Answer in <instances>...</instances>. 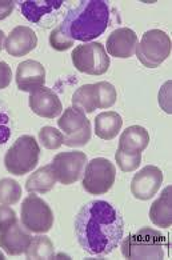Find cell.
<instances>
[{
    "instance_id": "obj_1",
    "label": "cell",
    "mask_w": 172,
    "mask_h": 260,
    "mask_svg": "<svg viewBox=\"0 0 172 260\" xmlns=\"http://www.w3.org/2000/svg\"><path fill=\"white\" fill-rule=\"evenodd\" d=\"M75 234L80 247L93 256L111 253L122 240L124 221L107 200H91L75 217Z\"/></svg>"
},
{
    "instance_id": "obj_2",
    "label": "cell",
    "mask_w": 172,
    "mask_h": 260,
    "mask_svg": "<svg viewBox=\"0 0 172 260\" xmlns=\"http://www.w3.org/2000/svg\"><path fill=\"white\" fill-rule=\"evenodd\" d=\"M110 25V7L104 0L79 2L71 8L60 24L61 31L71 40L91 42L103 35Z\"/></svg>"
},
{
    "instance_id": "obj_3",
    "label": "cell",
    "mask_w": 172,
    "mask_h": 260,
    "mask_svg": "<svg viewBox=\"0 0 172 260\" xmlns=\"http://www.w3.org/2000/svg\"><path fill=\"white\" fill-rule=\"evenodd\" d=\"M167 239L150 227L140 228L122 243V255L126 259H164Z\"/></svg>"
},
{
    "instance_id": "obj_4",
    "label": "cell",
    "mask_w": 172,
    "mask_h": 260,
    "mask_svg": "<svg viewBox=\"0 0 172 260\" xmlns=\"http://www.w3.org/2000/svg\"><path fill=\"white\" fill-rule=\"evenodd\" d=\"M39 144L33 136H19L4 155V166L10 174L22 176L31 172L36 167L39 160Z\"/></svg>"
},
{
    "instance_id": "obj_5",
    "label": "cell",
    "mask_w": 172,
    "mask_h": 260,
    "mask_svg": "<svg viewBox=\"0 0 172 260\" xmlns=\"http://www.w3.org/2000/svg\"><path fill=\"white\" fill-rule=\"evenodd\" d=\"M171 51L172 42L168 34L160 29H150L143 34L135 54L144 67L156 68L168 59Z\"/></svg>"
},
{
    "instance_id": "obj_6",
    "label": "cell",
    "mask_w": 172,
    "mask_h": 260,
    "mask_svg": "<svg viewBox=\"0 0 172 260\" xmlns=\"http://www.w3.org/2000/svg\"><path fill=\"white\" fill-rule=\"evenodd\" d=\"M71 60L78 71L87 75H103L110 68V56L100 42H90L75 47Z\"/></svg>"
},
{
    "instance_id": "obj_7",
    "label": "cell",
    "mask_w": 172,
    "mask_h": 260,
    "mask_svg": "<svg viewBox=\"0 0 172 260\" xmlns=\"http://www.w3.org/2000/svg\"><path fill=\"white\" fill-rule=\"evenodd\" d=\"M115 178L116 168L114 164L104 157H95L86 164L82 185L91 195H104L114 185Z\"/></svg>"
},
{
    "instance_id": "obj_8",
    "label": "cell",
    "mask_w": 172,
    "mask_h": 260,
    "mask_svg": "<svg viewBox=\"0 0 172 260\" xmlns=\"http://www.w3.org/2000/svg\"><path fill=\"white\" fill-rule=\"evenodd\" d=\"M22 224L29 232L46 234L54 225V212L47 202L31 193L22 203Z\"/></svg>"
},
{
    "instance_id": "obj_9",
    "label": "cell",
    "mask_w": 172,
    "mask_h": 260,
    "mask_svg": "<svg viewBox=\"0 0 172 260\" xmlns=\"http://www.w3.org/2000/svg\"><path fill=\"white\" fill-rule=\"evenodd\" d=\"M57 125L64 135V144L68 147H83L91 139V121L86 114L74 107L64 110Z\"/></svg>"
},
{
    "instance_id": "obj_10",
    "label": "cell",
    "mask_w": 172,
    "mask_h": 260,
    "mask_svg": "<svg viewBox=\"0 0 172 260\" xmlns=\"http://www.w3.org/2000/svg\"><path fill=\"white\" fill-rule=\"evenodd\" d=\"M87 163V155L82 151L60 152L54 157L51 167L56 175L57 182L70 185L78 182L84 172Z\"/></svg>"
},
{
    "instance_id": "obj_11",
    "label": "cell",
    "mask_w": 172,
    "mask_h": 260,
    "mask_svg": "<svg viewBox=\"0 0 172 260\" xmlns=\"http://www.w3.org/2000/svg\"><path fill=\"white\" fill-rule=\"evenodd\" d=\"M163 172L156 166H146L135 174L131 182V192L139 200H150L159 192L163 183Z\"/></svg>"
},
{
    "instance_id": "obj_12",
    "label": "cell",
    "mask_w": 172,
    "mask_h": 260,
    "mask_svg": "<svg viewBox=\"0 0 172 260\" xmlns=\"http://www.w3.org/2000/svg\"><path fill=\"white\" fill-rule=\"evenodd\" d=\"M65 6L64 0H40V2H22L20 11L23 16L31 23L38 25L48 27L50 23L54 20V14L59 12ZM59 16V14H56Z\"/></svg>"
},
{
    "instance_id": "obj_13",
    "label": "cell",
    "mask_w": 172,
    "mask_h": 260,
    "mask_svg": "<svg viewBox=\"0 0 172 260\" xmlns=\"http://www.w3.org/2000/svg\"><path fill=\"white\" fill-rule=\"evenodd\" d=\"M16 84L23 92L32 93L46 84V68L36 60H25L18 66Z\"/></svg>"
},
{
    "instance_id": "obj_14",
    "label": "cell",
    "mask_w": 172,
    "mask_h": 260,
    "mask_svg": "<svg viewBox=\"0 0 172 260\" xmlns=\"http://www.w3.org/2000/svg\"><path fill=\"white\" fill-rule=\"evenodd\" d=\"M137 46V35L131 28H118L107 38V50L110 56L119 59H129L135 55Z\"/></svg>"
},
{
    "instance_id": "obj_15",
    "label": "cell",
    "mask_w": 172,
    "mask_h": 260,
    "mask_svg": "<svg viewBox=\"0 0 172 260\" xmlns=\"http://www.w3.org/2000/svg\"><path fill=\"white\" fill-rule=\"evenodd\" d=\"M36 44H38V36L32 28L25 25H18L6 38L3 47L8 55L14 57H22L35 50Z\"/></svg>"
},
{
    "instance_id": "obj_16",
    "label": "cell",
    "mask_w": 172,
    "mask_h": 260,
    "mask_svg": "<svg viewBox=\"0 0 172 260\" xmlns=\"http://www.w3.org/2000/svg\"><path fill=\"white\" fill-rule=\"evenodd\" d=\"M29 107L38 116L46 119L57 118L63 112V104L51 88L42 87L29 96Z\"/></svg>"
},
{
    "instance_id": "obj_17",
    "label": "cell",
    "mask_w": 172,
    "mask_h": 260,
    "mask_svg": "<svg viewBox=\"0 0 172 260\" xmlns=\"http://www.w3.org/2000/svg\"><path fill=\"white\" fill-rule=\"evenodd\" d=\"M31 234L25 231L18 221L0 231V248L11 256H19L25 252L31 243Z\"/></svg>"
},
{
    "instance_id": "obj_18",
    "label": "cell",
    "mask_w": 172,
    "mask_h": 260,
    "mask_svg": "<svg viewBox=\"0 0 172 260\" xmlns=\"http://www.w3.org/2000/svg\"><path fill=\"white\" fill-rule=\"evenodd\" d=\"M150 219L156 227L172 225V185H167L150 208Z\"/></svg>"
},
{
    "instance_id": "obj_19",
    "label": "cell",
    "mask_w": 172,
    "mask_h": 260,
    "mask_svg": "<svg viewBox=\"0 0 172 260\" xmlns=\"http://www.w3.org/2000/svg\"><path fill=\"white\" fill-rule=\"evenodd\" d=\"M150 143V134L144 127L131 125L123 131L119 139V148L126 153H142Z\"/></svg>"
},
{
    "instance_id": "obj_20",
    "label": "cell",
    "mask_w": 172,
    "mask_h": 260,
    "mask_svg": "<svg viewBox=\"0 0 172 260\" xmlns=\"http://www.w3.org/2000/svg\"><path fill=\"white\" fill-rule=\"evenodd\" d=\"M57 179L51 164H47L44 167H40L36 170L33 174H31L27 182H25V188L29 193H44L50 192L56 184Z\"/></svg>"
},
{
    "instance_id": "obj_21",
    "label": "cell",
    "mask_w": 172,
    "mask_h": 260,
    "mask_svg": "<svg viewBox=\"0 0 172 260\" xmlns=\"http://www.w3.org/2000/svg\"><path fill=\"white\" fill-rule=\"evenodd\" d=\"M72 107L82 111L83 114H92L99 108V89L97 84H84L72 95Z\"/></svg>"
},
{
    "instance_id": "obj_22",
    "label": "cell",
    "mask_w": 172,
    "mask_h": 260,
    "mask_svg": "<svg viewBox=\"0 0 172 260\" xmlns=\"http://www.w3.org/2000/svg\"><path fill=\"white\" fill-rule=\"evenodd\" d=\"M123 119L115 111L101 112L95 119V132L103 140H112L122 129Z\"/></svg>"
},
{
    "instance_id": "obj_23",
    "label": "cell",
    "mask_w": 172,
    "mask_h": 260,
    "mask_svg": "<svg viewBox=\"0 0 172 260\" xmlns=\"http://www.w3.org/2000/svg\"><path fill=\"white\" fill-rule=\"evenodd\" d=\"M24 253L27 259H52L55 256V248L48 236L39 235L31 239Z\"/></svg>"
},
{
    "instance_id": "obj_24",
    "label": "cell",
    "mask_w": 172,
    "mask_h": 260,
    "mask_svg": "<svg viewBox=\"0 0 172 260\" xmlns=\"http://www.w3.org/2000/svg\"><path fill=\"white\" fill-rule=\"evenodd\" d=\"M22 198V187L15 179H0V204H16Z\"/></svg>"
},
{
    "instance_id": "obj_25",
    "label": "cell",
    "mask_w": 172,
    "mask_h": 260,
    "mask_svg": "<svg viewBox=\"0 0 172 260\" xmlns=\"http://www.w3.org/2000/svg\"><path fill=\"white\" fill-rule=\"evenodd\" d=\"M39 140L47 150H57L64 144V135L54 127H43L39 131Z\"/></svg>"
},
{
    "instance_id": "obj_26",
    "label": "cell",
    "mask_w": 172,
    "mask_h": 260,
    "mask_svg": "<svg viewBox=\"0 0 172 260\" xmlns=\"http://www.w3.org/2000/svg\"><path fill=\"white\" fill-rule=\"evenodd\" d=\"M115 159L123 172H132L139 168V164L142 161V153H126L118 150L115 153Z\"/></svg>"
},
{
    "instance_id": "obj_27",
    "label": "cell",
    "mask_w": 172,
    "mask_h": 260,
    "mask_svg": "<svg viewBox=\"0 0 172 260\" xmlns=\"http://www.w3.org/2000/svg\"><path fill=\"white\" fill-rule=\"evenodd\" d=\"M97 89H99V108H110L116 102V89L108 82H99Z\"/></svg>"
},
{
    "instance_id": "obj_28",
    "label": "cell",
    "mask_w": 172,
    "mask_h": 260,
    "mask_svg": "<svg viewBox=\"0 0 172 260\" xmlns=\"http://www.w3.org/2000/svg\"><path fill=\"white\" fill-rule=\"evenodd\" d=\"M50 44L56 51H67L74 46V40L70 39L68 36L61 31L60 25H59L51 32Z\"/></svg>"
},
{
    "instance_id": "obj_29",
    "label": "cell",
    "mask_w": 172,
    "mask_h": 260,
    "mask_svg": "<svg viewBox=\"0 0 172 260\" xmlns=\"http://www.w3.org/2000/svg\"><path fill=\"white\" fill-rule=\"evenodd\" d=\"M11 136V120L0 103V146L7 143Z\"/></svg>"
},
{
    "instance_id": "obj_30",
    "label": "cell",
    "mask_w": 172,
    "mask_h": 260,
    "mask_svg": "<svg viewBox=\"0 0 172 260\" xmlns=\"http://www.w3.org/2000/svg\"><path fill=\"white\" fill-rule=\"evenodd\" d=\"M16 221H18L16 212L12 210L11 207H8L7 204H2L0 206V231H3L10 225L15 224Z\"/></svg>"
},
{
    "instance_id": "obj_31",
    "label": "cell",
    "mask_w": 172,
    "mask_h": 260,
    "mask_svg": "<svg viewBox=\"0 0 172 260\" xmlns=\"http://www.w3.org/2000/svg\"><path fill=\"white\" fill-rule=\"evenodd\" d=\"M172 83L167 82L164 86L161 87L160 92H159V104L161 106V108L167 112V114H171L172 107H171V88Z\"/></svg>"
},
{
    "instance_id": "obj_32",
    "label": "cell",
    "mask_w": 172,
    "mask_h": 260,
    "mask_svg": "<svg viewBox=\"0 0 172 260\" xmlns=\"http://www.w3.org/2000/svg\"><path fill=\"white\" fill-rule=\"evenodd\" d=\"M12 79L11 67L6 61L0 60V89L7 88Z\"/></svg>"
},
{
    "instance_id": "obj_33",
    "label": "cell",
    "mask_w": 172,
    "mask_h": 260,
    "mask_svg": "<svg viewBox=\"0 0 172 260\" xmlns=\"http://www.w3.org/2000/svg\"><path fill=\"white\" fill-rule=\"evenodd\" d=\"M15 7V2L12 0H0V20L8 18L12 14Z\"/></svg>"
},
{
    "instance_id": "obj_34",
    "label": "cell",
    "mask_w": 172,
    "mask_h": 260,
    "mask_svg": "<svg viewBox=\"0 0 172 260\" xmlns=\"http://www.w3.org/2000/svg\"><path fill=\"white\" fill-rule=\"evenodd\" d=\"M4 32L0 29V51H2V48H3V42H4Z\"/></svg>"
},
{
    "instance_id": "obj_35",
    "label": "cell",
    "mask_w": 172,
    "mask_h": 260,
    "mask_svg": "<svg viewBox=\"0 0 172 260\" xmlns=\"http://www.w3.org/2000/svg\"><path fill=\"white\" fill-rule=\"evenodd\" d=\"M0 259H4V255H3V253H0Z\"/></svg>"
}]
</instances>
